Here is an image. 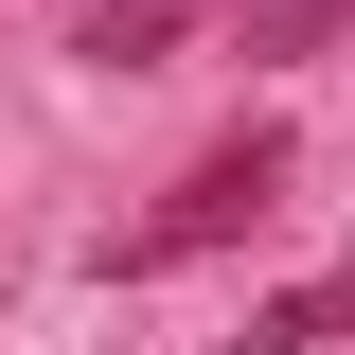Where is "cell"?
I'll return each mask as SVG.
<instances>
[{
	"instance_id": "cell-3",
	"label": "cell",
	"mask_w": 355,
	"mask_h": 355,
	"mask_svg": "<svg viewBox=\"0 0 355 355\" xmlns=\"http://www.w3.org/2000/svg\"><path fill=\"white\" fill-rule=\"evenodd\" d=\"M320 338H355V249L320 266V284H284V302L249 320V355H320Z\"/></svg>"
},
{
	"instance_id": "cell-1",
	"label": "cell",
	"mask_w": 355,
	"mask_h": 355,
	"mask_svg": "<svg viewBox=\"0 0 355 355\" xmlns=\"http://www.w3.org/2000/svg\"><path fill=\"white\" fill-rule=\"evenodd\" d=\"M284 178H302V142H284V125H231V142H196L160 214H142V231H107V266L142 284V266H196V249H231V231H266V214H284Z\"/></svg>"
},
{
	"instance_id": "cell-4",
	"label": "cell",
	"mask_w": 355,
	"mask_h": 355,
	"mask_svg": "<svg viewBox=\"0 0 355 355\" xmlns=\"http://www.w3.org/2000/svg\"><path fill=\"white\" fill-rule=\"evenodd\" d=\"M355 0H249V53H338Z\"/></svg>"
},
{
	"instance_id": "cell-2",
	"label": "cell",
	"mask_w": 355,
	"mask_h": 355,
	"mask_svg": "<svg viewBox=\"0 0 355 355\" xmlns=\"http://www.w3.org/2000/svg\"><path fill=\"white\" fill-rule=\"evenodd\" d=\"M196 18H214V0H89V18H71V53H89V71H160Z\"/></svg>"
}]
</instances>
